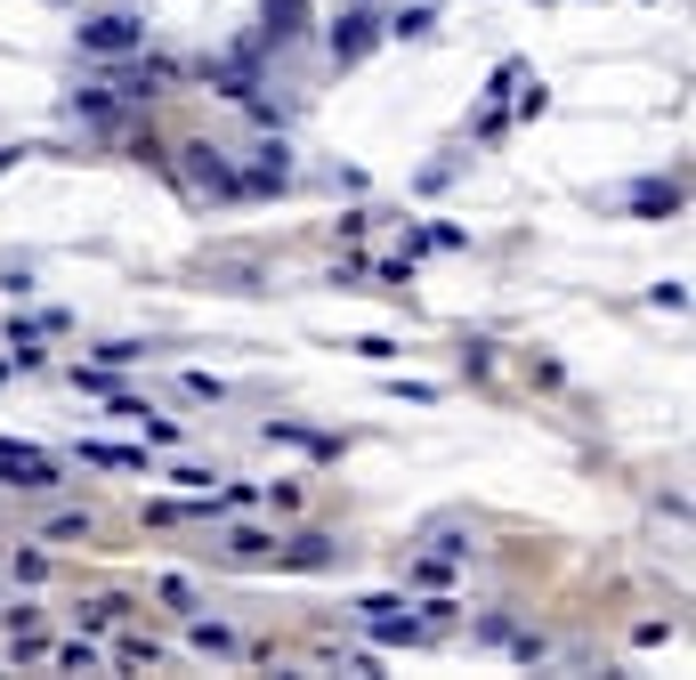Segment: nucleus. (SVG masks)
<instances>
[{"label": "nucleus", "instance_id": "obj_1", "mask_svg": "<svg viewBox=\"0 0 696 680\" xmlns=\"http://www.w3.org/2000/svg\"><path fill=\"white\" fill-rule=\"evenodd\" d=\"M0 486L40 494V486H57V462H49L40 446H0Z\"/></svg>", "mask_w": 696, "mask_h": 680}, {"label": "nucleus", "instance_id": "obj_2", "mask_svg": "<svg viewBox=\"0 0 696 680\" xmlns=\"http://www.w3.org/2000/svg\"><path fill=\"white\" fill-rule=\"evenodd\" d=\"M138 41H147L138 16H90V25H81V49L90 57H121V49H138Z\"/></svg>", "mask_w": 696, "mask_h": 680}, {"label": "nucleus", "instance_id": "obj_3", "mask_svg": "<svg viewBox=\"0 0 696 680\" xmlns=\"http://www.w3.org/2000/svg\"><path fill=\"white\" fill-rule=\"evenodd\" d=\"M364 624H373L381 632V641H421V615H397V600H364Z\"/></svg>", "mask_w": 696, "mask_h": 680}, {"label": "nucleus", "instance_id": "obj_4", "mask_svg": "<svg viewBox=\"0 0 696 680\" xmlns=\"http://www.w3.org/2000/svg\"><path fill=\"white\" fill-rule=\"evenodd\" d=\"M373 41H381L373 16H340V25H333V57H340V66H357V57L373 49Z\"/></svg>", "mask_w": 696, "mask_h": 680}, {"label": "nucleus", "instance_id": "obj_5", "mask_svg": "<svg viewBox=\"0 0 696 680\" xmlns=\"http://www.w3.org/2000/svg\"><path fill=\"white\" fill-rule=\"evenodd\" d=\"M81 462H97V470H147V453H138V446H81Z\"/></svg>", "mask_w": 696, "mask_h": 680}, {"label": "nucleus", "instance_id": "obj_6", "mask_svg": "<svg viewBox=\"0 0 696 680\" xmlns=\"http://www.w3.org/2000/svg\"><path fill=\"white\" fill-rule=\"evenodd\" d=\"M309 16H300V0H268V41H292Z\"/></svg>", "mask_w": 696, "mask_h": 680}, {"label": "nucleus", "instance_id": "obj_7", "mask_svg": "<svg viewBox=\"0 0 696 680\" xmlns=\"http://www.w3.org/2000/svg\"><path fill=\"white\" fill-rule=\"evenodd\" d=\"M195 648H202V656H235L243 641H235L228 624H195Z\"/></svg>", "mask_w": 696, "mask_h": 680}, {"label": "nucleus", "instance_id": "obj_8", "mask_svg": "<svg viewBox=\"0 0 696 680\" xmlns=\"http://www.w3.org/2000/svg\"><path fill=\"white\" fill-rule=\"evenodd\" d=\"M283 560H292V567H324V560H333V543H324V534H300Z\"/></svg>", "mask_w": 696, "mask_h": 680}, {"label": "nucleus", "instance_id": "obj_9", "mask_svg": "<svg viewBox=\"0 0 696 680\" xmlns=\"http://www.w3.org/2000/svg\"><path fill=\"white\" fill-rule=\"evenodd\" d=\"M631 203H640V211H672V203H681V187H657V178H648V187H631Z\"/></svg>", "mask_w": 696, "mask_h": 680}, {"label": "nucleus", "instance_id": "obj_10", "mask_svg": "<svg viewBox=\"0 0 696 680\" xmlns=\"http://www.w3.org/2000/svg\"><path fill=\"white\" fill-rule=\"evenodd\" d=\"M81 534H90V519H81V510H57V519H49V543H81Z\"/></svg>", "mask_w": 696, "mask_h": 680}, {"label": "nucleus", "instance_id": "obj_11", "mask_svg": "<svg viewBox=\"0 0 696 680\" xmlns=\"http://www.w3.org/2000/svg\"><path fill=\"white\" fill-rule=\"evenodd\" d=\"M429 25H438V16H429V9H405V16H388V33H405V41H421Z\"/></svg>", "mask_w": 696, "mask_h": 680}, {"label": "nucleus", "instance_id": "obj_12", "mask_svg": "<svg viewBox=\"0 0 696 680\" xmlns=\"http://www.w3.org/2000/svg\"><path fill=\"white\" fill-rule=\"evenodd\" d=\"M81 624H90V632H106V624H121V600H90V608H81Z\"/></svg>", "mask_w": 696, "mask_h": 680}, {"label": "nucleus", "instance_id": "obj_13", "mask_svg": "<svg viewBox=\"0 0 696 680\" xmlns=\"http://www.w3.org/2000/svg\"><path fill=\"white\" fill-rule=\"evenodd\" d=\"M57 665H66V672H97V648L73 641V648H57Z\"/></svg>", "mask_w": 696, "mask_h": 680}]
</instances>
